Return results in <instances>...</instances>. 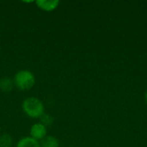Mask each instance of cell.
<instances>
[{"instance_id": "obj_1", "label": "cell", "mask_w": 147, "mask_h": 147, "mask_svg": "<svg viewBox=\"0 0 147 147\" xmlns=\"http://www.w3.org/2000/svg\"><path fill=\"white\" fill-rule=\"evenodd\" d=\"M22 110L30 118H40L44 114L43 102L37 97H28L22 102Z\"/></svg>"}, {"instance_id": "obj_2", "label": "cell", "mask_w": 147, "mask_h": 147, "mask_svg": "<svg viewBox=\"0 0 147 147\" xmlns=\"http://www.w3.org/2000/svg\"><path fill=\"white\" fill-rule=\"evenodd\" d=\"M13 80L15 86L22 91L28 90L35 84V77L34 73L28 70L19 71L16 73Z\"/></svg>"}, {"instance_id": "obj_3", "label": "cell", "mask_w": 147, "mask_h": 147, "mask_svg": "<svg viewBox=\"0 0 147 147\" xmlns=\"http://www.w3.org/2000/svg\"><path fill=\"white\" fill-rule=\"evenodd\" d=\"M47 135V127L40 122L34 124L30 128V137L37 141L42 140Z\"/></svg>"}, {"instance_id": "obj_4", "label": "cell", "mask_w": 147, "mask_h": 147, "mask_svg": "<svg viewBox=\"0 0 147 147\" xmlns=\"http://www.w3.org/2000/svg\"><path fill=\"white\" fill-rule=\"evenodd\" d=\"M59 0H38L35 2L37 7L44 11H53L56 9L59 4Z\"/></svg>"}, {"instance_id": "obj_5", "label": "cell", "mask_w": 147, "mask_h": 147, "mask_svg": "<svg viewBox=\"0 0 147 147\" xmlns=\"http://www.w3.org/2000/svg\"><path fill=\"white\" fill-rule=\"evenodd\" d=\"M16 147H40V146L39 141L34 140L30 136H26L18 140Z\"/></svg>"}, {"instance_id": "obj_6", "label": "cell", "mask_w": 147, "mask_h": 147, "mask_svg": "<svg viewBox=\"0 0 147 147\" xmlns=\"http://www.w3.org/2000/svg\"><path fill=\"white\" fill-rule=\"evenodd\" d=\"M40 147H59V142L58 139L53 135H47L42 140L40 141Z\"/></svg>"}, {"instance_id": "obj_7", "label": "cell", "mask_w": 147, "mask_h": 147, "mask_svg": "<svg viewBox=\"0 0 147 147\" xmlns=\"http://www.w3.org/2000/svg\"><path fill=\"white\" fill-rule=\"evenodd\" d=\"M14 86V80H12L11 78L4 77L0 79V90L3 92H9L13 90Z\"/></svg>"}, {"instance_id": "obj_8", "label": "cell", "mask_w": 147, "mask_h": 147, "mask_svg": "<svg viewBox=\"0 0 147 147\" xmlns=\"http://www.w3.org/2000/svg\"><path fill=\"white\" fill-rule=\"evenodd\" d=\"M12 143L13 140L9 134H4L0 135V147H11Z\"/></svg>"}, {"instance_id": "obj_9", "label": "cell", "mask_w": 147, "mask_h": 147, "mask_svg": "<svg viewBox=\"0 0 147 147\" xmlns=\"http://www.w3.org/2000/svg\"><path fill=\"white\" fill-rule=\"evenodd\" d=\"M40 123L42 125H44L45 127H50L53 123V117L49 115V114H43L40 117Z\"/></svg>"}, {"instance_id": "obj_10", "label": "cell", "mask_w": 147, "mask_h": 147, "mask_svg": "<svg viewBox=\"0 0 147 147\" xmlns=\"http://www.w3.org/2000/svg\"><path fill=\"white\" fill-rule=\"evenodd\" d=\"M146 102H147V92H146Z\"/></svg>"}]
</instances>
